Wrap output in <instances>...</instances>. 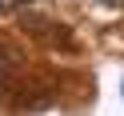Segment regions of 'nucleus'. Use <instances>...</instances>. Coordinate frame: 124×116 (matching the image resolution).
<instances>
[{"instance_id":"nucleus-1","label":"nucleus","mask_w":124,"mask_h":116,"mask_svg":"<svg viewBox=\"0 0 124 116\" xmlns=\"http://www.w3.org/2000/svg\"><path fill=\"white\" fill-rule=\"evenodd\" d=\"M20 4H32V0H0V12H12V8H20Z\"/></svg>"},{"instance_id":"nucleus-2","label":"nucleus","mask_w":124,"mask_h":116,"mask_svg":"<svg viewBox=\"0 0 124 116\" xmlns=\"http://www.w3.org/2000/svg\"><path fill=\"white\" fill-rule=\"evenodd\" d=\"M100 4H112V8H124V0H100Z\"/></svg>"}]
</instances>
